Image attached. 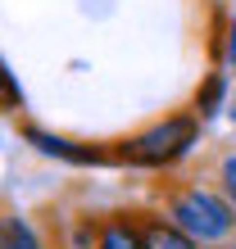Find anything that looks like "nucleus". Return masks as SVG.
Returning <instances> with one entry per match:
<instances>
[{
    "label": "nucleus",
    "instance_id": "1",
    "mask_svg": "<svg viewBox=\"0 0 236 249\" xmlns=\"http://www.w3.org/2000/svg\"><path fill=\"white\" fill-rule=\"evenodd\" d=\"M168 217L186 231L191 240H200V245H223L232 231H236L232 199L214 195V190H204V186H182L168 199Z\"/></svg>",
    "mask_w": 236,
    "mask_h": 249
},
{
    "label": "nucleus",
    "instance_id": "2",
    "mask_svg": "<svg viewBox=\"0 0 236 249\" xmlns=\"http://www.w3.org/2000/svg\"><path fill=\"white\" fill-rule=\"evenodd\" d=\"M191 145H196V118L177 113V118H164L150 131H141L137 141H127L123 159L127 163H141V168H164V163H177Z\"/></svg>",
    "mask_w": 236,
    "mask_h": 249
},
{
    "label": "nucleus",
    "instance_id": "3",
    "mask_svg": "<svg viewBox=\"0 0 236 249\" xmlns=\"http://www.w3.org/2000/svg\"><path fill=\"white\" fill-rule=\"evenodd\" d=\"M137 227H141V240L145 249H200V240H191L173 217H159V213H137Z\"/></svg>",
    "mask_w": 236,
    "mask_h": 249
},
{
    "label": "nucleus",
    "instance_id": "4",
    "mask_svg": "<svg viewBox=\"0 0 236 249\" xmlns=\"http://www.w3.org/2000/svg\"><path fill=\"white\" fill-rule=\"evenodd\" d=\"M27 141L37 145L41 154H50V159H68V163H105V150H96V145H78V141H64V136H46V131H37V127H27L23 131Z\"/></svg>",
    "mask_w": 236,
    "mask_h": 249
},
{
    "label": "nucleus",
    "instance_id": "5",
    "mask_svg": "<svg viewBox=\"0 0 236 249\" xmlns=\"http://www.w3.org/2000/svg\"><path fill=\"white\" fill-rule=\"evenodd\" d=\"M96 249H145L137 217H127V213L105 217V222H100V240H96Z\"/></svg>",
    "mask_w": 236,
    "mask_h": 249
},
{
    "label": "nucleus",
    "instance_id": "6",
    "mask_svg": "<svg viewBox=\"0 0 236 249\" xmlns=\"http://www.w3.org/2000/svg\"><path fill=\"white\" fill-rule=\"evenodd\" d=\"M218 100H223V72H209V77H204V86L196 91V113H200V118L218 113Z\"/></svg>",
    "mask_w": 236,
    "mask_h": 249
},
{
    "label": "nucleus",
    "instance_id": "7",
    "mask_svg": "<svg viewBox=\"0 0 236 249\" xmlns=\"http://www.w3.org/2000/svg\"><path fill=\"white\" fill-rule=\"evenodd\" d=\"M5 249H41L23 217H5Z\"/></svg>",
    "mask_w": 236,
    "mask_h": 249
},
{
    "label": "nucleus",
    "instance_id": "8",
    "mask_svg": "<svg viewBox=\"0 0 236 249\" xmlns=\"http://www.w3.org/2000/svg\"><path fill=\"white\" fill-rule=\"evenodd\" d=\"M218 181H223V195L232 199V209H236V154L223 159V168H218Z\"/></svg>",
    "mask_w": 236,
    "mask_h": 249
},
{
    "label": "nucleus",
    "instance_id": "9",
    "mask_svg": "<svg viewBox=\"0 0 236 249\" xmlns=\"http://www.w3.org/2000/svg\"><path fill=\"white\" fill-rule=\"evenodd\" d=\"M227 64H232V68H236V23H232V27H227Z\"/></svg>",
    "mask_w": 236,
    "mask_h": 249
}]
</instances>
